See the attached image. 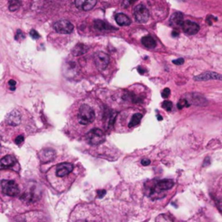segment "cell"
I'll return each mask as SVG.
<instances>
[{"label": "cell", "instance_id": "cell-1", "mask_svg": "<svg viewBox=\"0 0 222 222\" xmlns=\"http://www.w3.org/2000/svg\"><path fill=\"white\" fill-rule=\"evenodd\" d=\"M74 166L70 162L59 163L50 170L47 178L51 186L58 190L59 192L63 191L74 181L75 176L71 175Z\"/></svg>", "mask_w": 222, "mask_h": 222}, {"label": "cell", "instance_id": "cell-2", "mask_svg": "<svg viewBox=\"0 0 222 222\" xmlns=\"http://www.w3.org/2000/svg\"><path fill=\"white\" fill-rule=\"evenodd\" d=\"M105 213L95 204H79L72 211L69 222H105Z\"/></svg>", "mask_w": 222, "mask_h": 222}, {"label": "cell", "instance_id": "cell-3", "mask_svg": "<svg viewBox=\"0 0 222 222\" xmlns=\"http://www.w3.org/2000/svg\"><path fill=\"white\" fill-rule=\"evenodd\" d=\"M97 119V113L95 109L87 103H82L79 106L76 111V121L82 126H87L95 121Z\"/></svg>", "mask_w": 222, "mask_h": 222}, {"label": "cell", "instance_id": "cell-4", "mask_svg": "<svg viewBox=\"0 0 222 222\" xmlns=\"http://www.w3.org/2000/svg\"><path fill=\"white\" fill-rule=\"evenodd\" d=\"M86 141L90 145H94V146L102 144L105 141L104 132L100 129L94 128L90 129L86 135Z\"/></svg>", "mask_w": 222, "mask_h": 222}, {"label": "cell", "instance_id": "cell-5", "mask_svg": "<svg viewBox=\"0 0 222 222\" xmlns=\"http://www.w3.org/2000/svg\"><path fill=\"white\" fill-rule=\"evenodd\" d=\"M1 188L5 195L8 196H17L19 193V188L17 184L14 180H2L1 181Z\"/></svg>", "mask_w": 222, "mask_h": 222}, {"label": "cell", "instance_id": "cell-6", "mask_svg": "<svg viewBox=\"0 0 222 222\" xmlns=\"http://www.w3.org/2000/svg\"><path fill=\"white\" fill-rule=\"evenodd\" d=\"M94 62L99 70H105L109 63V56L107 53L98 51L94 54Z\"/></svg>", "mask_w": 222, "mask_h": 222}, {"label": "cell", "instance_id": "cell-7", "mask_svg": "<svg viewBox=\"0 0 222 222\" xmlns=\"http://www.w3.org/2000/svg\"><path fill=\"white\" fill-rule=\"evenodd\" d=\"M53 28L57 33L70 34L74 30V25L68 20H59L54 23Z\"/></svg>", "mask_w": 222, "mask_h": 222}, {"label": "cell", "instance_id": "cell-8", "mask_svg": "<svg viewBox=\"0 0 222 222\" xmlns=\"http://www.w3.org/2000/svg\"><path fill=\"white\" fill-rule=\"evenodd\" d=\"M134 16L137 22L143 23L148 21L149 17V12L146 6H144L142 4H140L134 8Z\"/></svg>", "mask_w": 222, "mask_h": 222}, {"label": "cell", "instance_id": "cell-9", "mask_svg": "<svg viewBox=\"0 0 222 222\" xmlns=\"http://www.w3.org/2000/svg\"><path fill=\"white\" fill-rule=\"evenodd\" d=\"M6 123L11 127H17L22 123V114L20 111L15 109L8 114L6 117Z\"/></svg>", "mask_w": 222, "mask_h": 222}, {"label": "cell", "instance_id": "cell-10", "mask_svg": "<svg viewBox=\"0 0 222 222\" xmlns=\"http://www.w3.org/2000/svg\"><path fill=\"white\" fill-rule=\"evenodd\" d=\"M38 157L42 163L46 164L54 161L56 158V152L51 148H44L38 153Z\"/></svg>", "mask_w": 222, "mask_h": 222}, {"label": "cell", "instance_id": "cell-11", "mask_svg": "<svg viewBox=\"0 0 222 222\" xmlns=\"http://www.w3.org/2000/svg\"><path fill=\"white\" fill-rule=\"evenodd\" d=\"M181 28H182V30L184 31V33H186V35H195L200 30V26L196 23L189 20L184 21L181 25Z\"/></svg>", "mask_w": 222, "mask_h": 222}, {"label": "cell", "instance_id": "cell-12", "mask_svg": "<svg viewBox=\"0 0 222 222\" xmlns=\"http://www.w3.org/2000/svg\"><path fill=\"white\" fill-rule=\"evenodd\" d=\"M194 79L195 81H199V82L208 81V80H219V81H222V75L218 74L216 72L207 71V72H204V73L199 75V76H196Z\"/></svg>", "mask_w": 222, "mask_h": 222}, {"label": "cell", "instance_id": "cell-13", "mask_svg": "<svg viewBox=\"0 0 222 222\" xmlns=\"http://www.w3.org/2000/svg\"><path fill=\"white\" fill-rule=\"evenodd\" d=\"M97 1V0H75V4L79 10L87 11L96 5Z\"/></svg>", "mask_w": 222, "mask_h": 222}, {"label": "cell", "instance_id": "cell-14", "mask_svg": "<svg viewBox=\"0 0 222 222\" xmlns=\"http://www.w3.org/2000/svg\"><path fill=\"white\" fill-rule=\"evenodd\" d=\"M174 181L172 180H162L158 181L155 185L154 191L156 192H161V191H166V190H169L174 186Z\"/></svg>", "mask_w": 222, "mask_h": 222}, {"label": "cell", "instance_id": "cell-15", "mask_svg": "<svg viewBox=\"0 0 222 222\" xmlns=\"http://www.w3.org/2000/svg\"><path fill=\"white\" fill-rule=\"evenodd\" d=\"M16 163V159L13 155H6L3 157L0 161V167L1 168H7L12 167Z\"/></svg>", "mask_w": 222, "mask_h": 222}, {"label": "cell", "instance_id": "cell-16", "mask_svg": "<svg viewBox=\"0 0 222 222\" xmlns=\"http://www.w3.org/2000/svg\"><path fill=\"white\" fill-rule=\"evenodd\" d=\"M94 26L96 29L100 30H116L114 26L107 23L106 21L103 20H95L94 22Z\"/></svg>", "mask_w": 222, "mask_h": 222}, {"label": "cell", "instance_id": "cell-17", "mask_svg": "<svg viewBox=\"0 0 222 222\" xmlns=\"http://www.w3.org/2000/svg\"><path fill=\"white\" fill-rule=\"evenodd\" d=\"M115 19L116 21V23L120 25V26H128L131 23V20L130 18L126 16L123 13H118L115 16Z\"/></svg>", "mask_w": 222, "mask_h": 222}, {"label": "cell", "instance_id": "cell-18", "mask_svg": "<svg viewBox=\"0 0 222 222\" xmlns=\"http://www.w3.org/2000/svg\"><path fill=\"white\" fill-rule=\"evenodd\" d=\"M184 20H183V15L180 12H175L172 15L171 18H170V23L173 26H180L182 25Z\"/></svg>", "mask_w": 222, "mask_h": 222}, {"label": "cell", "instance_id": "cell-19", "mask_svg": "<svg viewBox=\"0 0 222 222\" xmlns=\"http://www.w3.org/2000/svg\"><path fill=\"white\" fill-rule=\"evenodd\" d=\"M142 44L148 49H154L156 46V42L151 36H145L142 38Z\"/></svg>", "mask_w": 222, "mask_h": 222}, {"label": "cell", "instance_id": "cell-20", "mask_svg": "<svg viewBox=\"0 0 222 222\" xmlns=\"http://www.w3.org/2000/svg\"><path fill=\"white\" fill-rule=\"evenodd\" d=\"M142 118V115L141 113H135V114H134V115H132V117H131V119H130L129 124H128V127H129V129L134 128V127H136L137 125L140 124Z\"/></svg>", "mask_w": 222, "mask_h": 222}, {"label": "cell", "instance_id": "cell-21", "mask_svg": "<svg viewBox=\"0 0 222 222\" xmlns=\"http://www.w3.org/2000/svg\"><path fill=\"white\" fill-rule=\"evenodd\" d=\"M87 50H88V47L85 44H77L74 47V49L72 50V53L75 56H81V55L85 54L87 52Z\"/></svg>", "mask_w": 222, "mask_h": 222}, {"label": "cell", "instance_id": "cell-22", "mask_svg": "<svg viewBox=\"0 0 222 222\" xmlns=\"http://www.w3.org/2000/svg\"><path fill=\"white\" fill-rule=\"evenodd\" d=\"M192 99L194 101V103L196 104V105L204 106V105L207 104V100L203 97L200 96V95H193Z\"/></svg>", "mask_w": 222, "mask_h": 222}, {"label": "cell", "instance_id": "cell-23", "mask_svg": "<svg viewBox=\"0 0 222 222\" xmlns=\"http://www.w3.org/2000/svg\"><path fill=\"white\" fill-rule=\"evenodd\" d=\"M21 6L20 0H9V10L11 11H16Z\"/></svg>", "mask_w": 222, "mask_h": 222}, {"label": "cell", "instance_id": "cell-24", "mask_svg": "<svg viewBox=\"0 0 222 222\" xmlns=\"http://www.w3.org/2000/svg\"><path fill=\"white\" fill-rule=\"evenodd\" d=\"M189 106H190V103L186 99H180L179 101V103H177V108L179 109H183L185 107H189Z\"/></svg>", "mask_w": 222, "mask_h": 222}, {"label": "cell", "instance_id": "cell-25", "mask_svg": "<svg viewBox=\"0 0 222 222\" xmlns=\"http://www.w3.org/2000/svg\"><path fill=\"white\" fill-rule=\"evenodd\" d=\"M162 108L165 109V110H167V111H171L172 110V108H173V103H172V102H170V101H164L163 103H162Z\"/></svg>", "mask_w": 222, "mask_h": 222}, {"label": "cell", "instance_id": "cell-26", "mask_svg": "<svg viewBox=\"0 0 222 222\" xmlns=\"http://www.w3.org/2000/svg\"><path fill=\"white\" fill-rule=\"evenodd\" d=\"M23 142H24V136H23V135H18L15 138V140H14V142H15L17 145H18V146H20Z\"/></svg>", "mask_w": 222, "mask_h": 222}, {"label": "cell", "instance_id": "cell-27", "mask_svg": "<svg viewBox=\"0 0 222 222\" xmlns=\"http://www.w3.org/2000/svg\"><path fill=\"white\" fill-rule=\"evenodd\" d=\"M137 0H123L122 2V7L123 8H127L130 5H132L134 3H135Z\"/></svg>", "mask_w": 222, "mask_h": 222}, {"label": "cell", "instance_id": "cell-28", "mask_svg": "<svg viewBox=\"0 0 222 222\" xmlns=\"http://www.w3.org/2000/svg\"><path fill=\"white\" fill-rule=\"evenodd\" d=\"M15 39L17 41H22L23 39H24V35H23V33L22 32L21 30H17V34L15 36Z\"/></svg>", "mask_w": 222, "mask_h": 222}, {"label": "cell", "instance_id": "cell-29", "mask_svg": "<svg viewBox=\"0 0 222 222\" xmlns=\"http://www.w3.org/2000/svg\"><path fill=\"white\" fill-rule=\"evenodd\" d=\"M30 35L31 38H32L33 39H35V40H37V39H38L40 38V35L38 34V31L35 30H31L30 32Z\"/></svg>", "mask_w": 222, "mask_h": 222}, {"label": "cell", "instance_id": "cell-30", "mask_svg": "<svg viewBox=\"0 0 222 222\" xmlns=\"http://www.w3.org/2000/svg\"><path fill=\"white\" fill-rule=\"evenodd\" d=\"M169 96H170V89H169L168 88L164 89L162 90V97L166 99V98H168Z\"/></svg>", "mask_w": 222, "mask_h": 222}, {"label": "cell", "instance_id": "cell-31", "mask_svg": "<svg viewBox=\"0 0 222 222\" xmlns=\"http://www.w3.org/2000/svg\"><path fill=\"white\" fill-rule=\"evenodd\" d=\"M105 195H106L105 190H97V197L99 199H102Z\"/></svg>", "mask_w": 222, "mask_h": 222}, {"label": "cell", "instance_id": "cell-32", "mask_svg": "<svg viewBox=\"0 0 222 222\" xmlns=\"http://www.w3.org/2000/svg\"><path fill=\"white\" fill-rule=\"evenodd\" d=\"M8 83H9V86H10V89H11V90H15L16 81H14V80H10Z\"/></svg>", "mask_w": 222, "mask_h": 222}, {"label": "cell", "instance_id": "cell-33", "mask_svg": "<svg viewBox=\"0 0 222 222\" xmlns=\"http://www.w3.org/2000/svg\"><path fill=\"white\" fill-rule=\"evenodd\" d=\"M173 62L174 63V64H176V65H180V64H182V63L184 62V59L183 58H178L176 60H174Z\"/></svg>", "mask_w": 222, "mask_h": 222}, {"label": "cell", "instance_id": "cell-34", "mask_svg": "<svg viewBox=\"0 0 222 222\" xmlns=\"http://www.w3.org/2000/svg\"><path fill=\"white\" fill-rule=\"evenodd\" d=\"M141 163H142L143 166H148V165H149V164L151 163V162H150V160H148V159H143V160L141 162Z\"/></svg>", "mask_w": 222, "mask_h": 222}, {"label": "cell", "instance_id": "cell-35", "mask_svg": "<svg viewBox=\"0 0 222 222\" xmlns=\"http://www.w3.org/2000/svg\"><path fill=\"white\" fill-rule=\"evenodd\" d=\"M145 71H146V70H143L142 67H139V68H138V72H139L140 74L143 75V74L145 73Z\"/></svg>", "mask_w": 222, "mask_h": 222}, {"label": "cell", "instance_id": "cell-36", "mask_svg": "<svg viewBox=\"0 0 222 222\" xmlns=\"http://www.w3.org/2000/svg\"><path fill=\"white\" fill-rule=\"evenodd\" d=\"M172 35H173V37H178L179 33H178V31H176V30H174L173 32H172Z\"/></svg>", "mask_w": 222, "mask_h": 222}, {"label": "cell", "instance_id": "cell-37", "mask_svg": "<svg viewBox=\"0 0 222 222\" xmlns=\"http://www.w3.org/2000/svg\"><path fill=\"white\" fill-rule=\"evenodd\" d=\"M157 119H158V120H161V121H162V117L161 115H160V116L158 115V116H157Z\"/></svg>", "mask_w": 222, "mask_h": 222}, {"label": "cell", "instance_id": "cell-38", "mask_svg": "<svg viewBox=\"0 0 222 222\" xmlns=\"http://www.w3.org/2000/svg\"><path fill=\"white\" fill-rule=\"evenodd\" d=\"M219 208L222 210V201H221V202H219Z\"/></svg>", "mask_w": 222, "mask_h": 222}]
</instances>
